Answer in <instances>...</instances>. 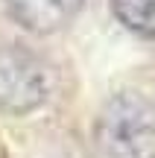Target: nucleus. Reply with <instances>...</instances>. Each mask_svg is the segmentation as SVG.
Segmentation results:
<instances>
[{"mask_svg": "<svg viewBox=\"0 0 155 158\" xmlns=\"http://www.w3.org/2000/svg\"><path fill=\"white\" fill-rule=\"evenodd\" d=\"M100 158H155V102L138 91H120L103 106L94 129Z\"/></svg>", "mask_w": 155, "mask_h": 158, "instance_id": "1", "label": "nucleus"}, {"mask_svg": "<svg viewBox=\"0 0 155 158\" xmlns=\"http://www.w3.org/2000/svg\"><path fill=\"white\" fill-rule=\"evenodd\" d=\"M50 79L38 56L23 47H0V111L29 114L44 106Z\"/></svg>", "mask_w": 155, "mask_h": 158, "instance_id": "2", "label": "nucleus"}, {"mask_svg": "<svg viewBox=\"0 0 155 158\" xmlns=\"http://www.w3.org/2000/svg\"><path fill=\"white\" fill-rule=\"evenodd\" d=\"M111 12L129 32L155 41V0H111Z\"/></svg>", "mask_w": 155, "mask_h": 158, "instance_id": "4", "label": "nucleus"}, {"mask_svg": "<svg viewBox=\"0 0 155 158\" xmlns=\"http://www.w3.org/2000/svg\"><path fill=\"white\" fill-rule=\"evenodd\" d=\"M3 6L21 29L35 35H50L73 23L85 0H3Z\"/></svg>", "mask_w": 155, "mask_h": 158, "instance_id": "3", "label": "nucleus"}]
</instances>
